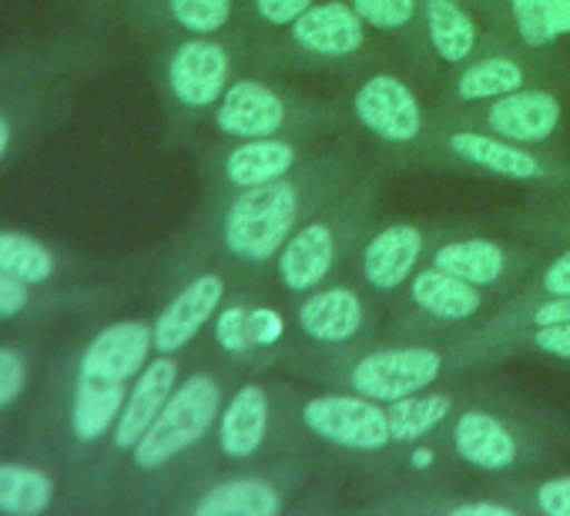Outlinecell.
I'll return each mask as SVG.
<instances>
[{
  "mask_svg": "<svg viewBox=\"0 0 570 516\" xmlns=\"http://www.w3.org/2000/svg\"><path fill=\"white\" fill-rule=\"evenodd\" d=\"M299 221V188L293 181H268L242 188L225 211V245L242 262H268L282 251Z\"/></svg>",
  "mask_w": 570,
  "mask_h": 516,
  "instance_id": "6da1fadb",
  "label": "cell"
},
{
  "mask_svg": "<svg viewBox=\"0 0 570 516\" xmlns=\"http://www.w3.org/2000/svg\"><path fill=\"white\" fill-rule=\"evenodd\" d=\"M222 409V386L215 376L198 373L175 386L171 399L151 423V429L135 443V466L138 469H158L191 449L218 419Z\"/></svg>",
  "mask_w": 570,
  "mask_h": 516,
  "instance_id": "7a4b0ae2",
  "label": "cell"
},
{
  "mask_svg": "<svg viewBox=\"0 0 570 516\" xmlns=\"http://www.w3.org/2000/svg\"><path fill=\"white\" fill-rule=\"evenodd\" d=\"M303 423L313 436L360 453H376L393 443L390 413L370 396H316L303 406Z\"/></svg>",
  "mask_w": 570,
  "mask_h": 516,
  "instance_id": "3957f363",
  "label": "cell"
},
{
  "mask_svg": "<svg viewBox=\"0 0 570 516\" xmlns=\"http://www.w3.org/2000/svg\"><path fill=\"white\" fill-rule=\"evenodd\" d=\"M443 356L426 346H403V349H380L363 356L353 373V393L370 396L376 403H396L403 396L423 393L440 379Z\"/></svg>",
  "mask_w": 570,
  "mask_h": 516,
  "instance_id": "277c9868",
  "label": "cell"
},
{
  "mask_svg": "<svg viewBox=\"0 0 570 516\" xmlns=\"http://www.w3.org/2000/svg\"><path fill=\"white\" fill-rule=\"evenodd\" d=\"M353 115L370 135L390 145H410L423 131L420 98L396 75H373L370 81H363L353 98Z\"/></svg>",
  "mask_w": 570,
  "mask_h": 516,
  "instance_id": "5b68a950",
  "label": "cell"
},
{
  "mask_svg": "<svg viewBox=\"0 0 570 516\" xmlns=\"http://www.w3.org/2000/svg\"><path fill=\"white\" fill-rule=\"evenodd\" d=\"M151 349H155V329L148 322H138V319L115 322L88 343L78 379H91L105 386H128L148 366Z\"/></svg>",
  "mask_w": 570,
  "mask_h": 516,
  "instance_id": "8992f818",
  "label": "cell"
},
{
  "mask_svg": "<svg viewBox=\"0 0 570 516\" xmlns=\"http://www.w3.org/2000/svg\"><path fill=\"white\" fill-rule=\"evenodd\" d=\"M228 54L222 44L208 38H191L178 44L168 61V88L185 108H208L218 105L228 88Z\"/></svg>",
  "mask_w": 570,
  "mask_h": 516,
  "instance_id": "52a82bcc",
  "label": "cell"
},
{
  "mask_svg": "<svg viewBox=\"0 0 570 516\" xmlns=\"http://www.w3.org/2000/svg\"><path fill=\"white\" fill-rule=\"evenodd\" d=\"M225 299V282L215 272H205L198 279H191L155 319V353L175 356L178 349H185L208 319H215L218 306Z\"/></svg>",
  "mask_w": 570,
  "mask_h": 516,
  "instance_id": "ba28073f",
  "label": "cell"
},
{
  "mask_svg": "<svg viewBox=\"0 0 570 516\" xmlns=\"http://www.w3.org/2000/svg\"><path fill=\"white\" fill-rule=\"evenodd\" d=\"M560 98L540 88L510 91L487 108V128L517 145H540L560 128Z\"/></svg>",
  "mask_w": 570,
  "mask_h": 516,
  "instance_id": "9c48e42d",
  "label": "cell"
},
{
  "mask_svg": "<svg viewBox=\"0 0 570 516\" xmlns=\"http://www.w3.org/2000/svg\"><path fill=\"white\" fill-rule=\"evenodd\" d=\"M289 31L293 41L316 58H350L366 41V21L356 14L353 4H343V0L313 4Z\"/></svg>",
  "mask_w": 570,
  "mask_h": 516,
  "instance_id": "30bf717a",
  "label": "cell"
},
{
  "mask_svg": "<svg viewBox=\"0 0 570 516\" xmlns=\"http://www.w3.org/2000/svg\"><path fill=\"white\" fill-rule=\"evenodd\" d=\"M285 121V105L282 98L262 85V81H235L225 88L218 108H215V125L228 138H272Z\"/></svg>",
  "mask_w": 570,
  "mask_h": 516,
  "instance_id": "8fae6325",
  "label": "cell"
},
{
  "mask_svg": "<svg viewBox=\"0 0 570 516\" xmlns=\"http://www.w3.org/2000/svg\"><path fill=\"white\" fill-rule=\"evenodd\" d=\"M175 386H178V363L171 356L158 353V359H151L138 373V383L131 386L125 409L115 423V446L118 449H135V443L151 429V423L158 419V413L171 399Z\"/></svg>",
  "mask_w": 570,
  "mask_h": 516,
  "instance_id": "7c38bea8",
  "label": "cell"
},
{
  "mask_svg": "<svg viewBox=\"0 0 570 516\" xmlns=\"http://www.w3.org/2000/svg\"><path fill=\"white\" fill-rule=\"evenodd\" d=\"M336 238L326 221H309L289 235L278 251V279L293 292H313L333 269Z\"/></svg>",
  "mask_w": 570,
  "mask_h": 516,
  "instance_id": "4fadbf2b",
  "label": "cell"
},
{
  "mask_svg": "<svg viewBox=\"0 0 570 516\" xmlns=\"http://www.w3.org/2000/svg\"><path fill=\"white\" fill-rule=\"evenodd\" d=\"M420 255H423V231L416 225L406 221L386 225L363 248V276L380 292L400 289L406 276H413Z\"/></svg>",
  "mask_w": 570,
  "mask_h": 516,
  "instance_id": "5bb4252c",
  "label": "cell"
},
{
  "mask_svg": "<svg viewBox=\"0 0 570 516\" xmlns=\"http://www.w3.org/2000/svg\"><path fill=\"white\" fill-rule=\"evenodd\" d=\"M446 148L473 165V168H483L490 175H500V178H513V181H533L543 175V165L533 151H527V145H517V141H507L500 135H480V131H456L446 138Z\"/></svg>",
  "mask_w": 570,
  "mask_h": 516,
  "instance_id": "9a60e30c",
  "label": "cell"
},
{
  "mask_svg": "<svg viewBox=\"0 0 570 516\" xmlns=\"http://www.w3.org/2000/svg\"><path fill=\"white\" fill-rule=\"evenodd\" d=\"M453 449L463 463L476 469H507L517 463V439L513 433L487 409H466L453 426Z\"/></svg>",
  "mask_w": 570,
  "mask_h": 516,
  "instance_id": "2e32d148",
  "label": "cell"
},
{
  "mask_svg": "<svg viewBox=\"0 0 570 516\" xmlns=\"http://www.w3.org/2000/svg\"><path fill=\"white\" fill-rule=\"evenodd\" d=\"M265 433H268V393L248 383L222 409L218 446L228 459H248L265 443Z\"/></svg>",
  "mask_w": 570,
  "mask_h": 516,
  "instance_id": "e0dca14e",
  "label": "cell"
},
{
  "mask_svg": "<svg viewBox=\"0 0 570 516\" xmlns=\"http://www.w3.org/2000/svg\"><path fill=\"white\" fill-rule=\"evenodd\" d=\"M363 326V302L353 289L333 286L299 306V329L316 343H346Z\"/></svg>",
  "mask_w": 570,
  "mask_h": 516,
  "instance_id": "ac0fdd59",
  "label": "cell"
},
{
  "mask_svg": "<svg viewBox=\"0 0 570 516\" xmlns=\"http://www.w3.org/2000/svg\"><path fill=\"white\" fill-rule=\"evenodd\" d=\"M410 299L423 312H430L433 319H446V322H463V319L476 316L480 306H483L480 286H473V282H466V279H460L453 272H443L436 266L413 276Z\"/></svg>",
  "mask_w": 570,
  "mask_h": 516,
  "instance_id": "d6986e66",
  "label": "cell"
},
{
  "mask_svg": "<svg viewBox=\"0 0 570 516\" xmlns=\"http://www.w3.org/2000/svg\"><path fill=\"white\" fill-rule=\"evenodd\" d=\"M296 145L282 138H248L245 145L232 148L225 158V178L235 188H252V185H268L285 178L296 168Z\"/></svg>",
  "mask_w": 570,
  "mask_h": 516,
  "instance_id": "ffe728a7",
  "label": "cell"
},
{
  "mask_svg": "<svg viewBox=\"0 0 570 516\" xmlns=\"http://www.w3.org/2000/svg\"><path fill=\"white\" fill-rule=\"evenodd\" d=\"M278 509V489L255 476L218 483L195 503V516H275Z\"/></svg>",
  "mask_w": 570,
  "mask_h": 516,
  "instance_id": "44dd1931",
  "label": "cell"
},
{
  "mask_svg": "<svg viewBox=\"0 0 570 516\" xmlns=\"http://www.w3.org/2000/svg\"><path fill=\"white\" fill-rule=\"evenodd\" d=\"M426 34L443 64H463L476 51V24L456 0H426Z\"/></svg>",
  "mask_w": 570,
  "mask_h": 516,
  "instance_id": "7402d4cb",
  "label": "cell"
},
{
  "mask_svg": "<svg viewBox=\"0 0 570 516\" xmlns=\"http://www.w3.org/2000/svg\"><path fill=\"white\" fill-rule=\"evenodd\" d=\"M433 266L473 286H493L507 272V251L487 238H463V241L440 245L433 251Z\"/></svg>",
  "mask_w": 570,
  "mask_h": 516,
  "instance_id": "603a6c76",
  "label": "cell"
},
{
  "mask_svg": "<svg viewBox=\"0 0 570 516\" xmlns=\"http://www.w3.org/2000/svg\"><path fill=\"white\" fill-rule=\"evenodd\" d=\"M125 389L128 386H105L91 379H78L75 389V406H71V429L81 443L101 439L121 416L125 409Z\"/></svg>",
  "mask_w": 570,
  "mask_h": 516,
  "instance_id": "cb8c5ba5",
  "label": "cell"
},
{
  "mask_svg": "<svg viewBox=\"0 0 570 516\" xmlns=\"http://www.w3.org/2000/svg\"><path fill=\"white\" fill-rule=\"evenodd\" d=\"M55 499V479L24 463H0V513L38 516Z\"/></svg>",
  "mask_w": 570,
  "mask_h": 516,
  "instance_id": "d4e9b609",
  "label": "cell"
},
{
  "mask_svg": "<svg viewBox=\"0 0 570 516\" xmlns=\"http://www.w3.org/2000/svg\"><path fill=\"white\" fill-rule=\"evenodd\" d=\"M453 409V399L446 393H413L396 403H390V433L393 443H416L426 433H433Z\"/></svg>",
  "mask_w": 570,
  "mask_h": 516,
  "instance_id": "484cf974",
  "label": "cell"
},
{
  "mask_svg": "<svg viewBox=\"0 0 570 516\" xmlns=\"http://www.w3.org/2000/svg\"><path fill=\"white\" fill-rule=\"evenodd\" d=\"M523 88V71L510 58H483L460 71L453 91L460 101H497Z\"/></svg>",
  "mask_w": 570,
  "mask_h": 516,
  "instance_id": "4316f807",
  "label": "cell"
},
{
  "mask_svg": "<svg viewBox=\"0 0 570 516\" xmlns=\"http://www.w3.org/2000/svg\"><path fill=\"white\" fill-rule=\"evenodd\" d=\"M0 272L35 286L55 276V255L45 241L24 231H0Z\"/></svg>",
  "mask_w": 570,
  "mask_h": 516,
  "instance_id": "83f0119b",
  "label": "cell"
},
{
  "mask_svg": "<svg viewBox=\"0 0 570 516\" xmlns=\"http://www.w3.org/2000/svg\"><path fill=\"white\" fill-rule=\"evenodd\" d=\"M513 24L530 48H547L560 38L550 0H510Z\"/></svg>",
  "mask_w": 570,
  "mask_h": 516,
  "instance_id": "f1b7e54d",
  "label": "cell"
},
{
  "mask_svg": "<svg viewBox=\"0 0 570 516\" xmlns=\"http://www.w3.org/2000/svg\"><path fill=\"white\" fill-rule=\"evenodd\" d=\"M171 18L191 34H215L232 18V0H168Z\"/></svg>",
  "mask_w": 570,
  "mask_h": 516,
  "instance_id": "f546056e",
  "label": "cell"
},
{
  "mask_svg": "<svg viewBox=\"0 0 570 516\" xmlns=\"http://www.w3.org/2000/svg\"><path fill=\"white\" fill-rule=\"evenodd\" d=\"M366 28L376 31H400L416 18V0H350Z\"/></svg>",
  "mask_w": 570,
  "mask_h": 516,
  "instance_id": "4dcf8cb0",
  "label": "cell"
},
{
  "mask_svg": "<svg viewBox=\"0 0 570 516\" xmlns=\"http://www.w3.org/2000/svg\"><path fill=\"white\" fill-rule=\"evenodd\" d=\"M215 343L228 356H248L255 346L248 339V309L245 306H228L215 319Z\"/></svg>",
  "mask_w": 570,
  "mask_h": 516,
  "instance_id": "1f68e13d",
  "label": "cell"
},
{
  "mask_svg": "<svg viewBox=\"0 0 570 516\" xmlns=\"http://www.w3.org/2000/svg\"><path fill=\"white\" fill-rule=\"evenodd\" d=\"M28 383V359L24 353L11 349V346H0V409H8Z\"/></svg>",
  "mask_w": 570,
  "mask_h": 516,
  "instance_id": "d6a6232c",
  "label": "cell"
},
{
  "mask_svg": "<svg viewBox=\"0 0 570 516\" xmlns=\"http://www.w3.org/2000/svg\"><path fill=\"white\" fill-rule=\"evenodd\" d=\"M316 0H255V11L272 28H293Z\"/></svg>",
  "mask_w": 570,
  "mask_h": 516,
  "instance_id": "836d02e7",
  "label": "cell"
},
{
  "mask_svg": "<svg viewBox=\"0 0 570 516\" xmlns=\"http://www.w3.org/2000/svg\"><path fill=\"white\" fill-rule=\"evenodd\" d=\"M537 509L547 516H570V476H550L533 493Z\"/></svg>",
  "mask_w": 570,
  "mask_h": 516,
  "instance_id": "e575fe53",
  "label": "cell"
},
{
  "mask_svg": "<svg viewBox=\"0 0 570 516\" xmlns=\"http://www.w3.org/2000/svg\"><path fill=\"white\" fill-rule=\"evenodd\" d=\"M278 336H282V316H278V312H272V309H265V306L248 309V339H252L255 349H258V346L278 343Z\"/></svg>",
  "mask_w": 570,
  "mask_h": 516,
  "instance_id": "d590c367",
  "label": "cell"
},
{
  "mask_svg": "<svg viewBox=\"0 0 570 516\" xmlns=\"http://www.w3.org/2000/svg\"><path fill=\"white\" fill-rule=\"evenodd\" d=\"M533 346H537L543 356H553V359H570V322L537 326V333H533Z\"/></svg>",
  "mask_w": 570,
  "mask_h": 516,
  "instance_id": "8d00e7d4",
  "label": "cell"
},
{
  "mask_svg": "<svg viewBox=\"0 0 570 516\" xmlns=\"http://www.w3.org/2000/svg\"><path fill=\"white\" fill-rule=\"evenodd\" d=\"M31 302V292H28V282L0 272V319H11L18 312H24Z\"/></svg>",
  "mask_w": 570,
  "mask_h": 516,
  "instance_id": "74e56055",
  "label": "cell"
},
{
  "mask_svg": "<svg viewBox=\"0 0 570 516\" xmlns=\"http://www.w3.org/2000/svg\"><path fill=\"white\" fill-rule=\"evenodd\" d=\"M540 289H543L547 296H570V248H567L563 255H557L553 262L543 269Z\"/></svg>",
  "mask_w": 570,
  "mask_h": 516,
  "instance_id": "f35d334b",
  "label": "cell"
},
{
  "mask_svg": "<svg viewBox=\"0 0 570 516\" xmlns=\"http://www.w3.org/2000/svg\"><path fill=\"white\" fill-rule=\"evenodd\" d=\"M553 322H570V296H547V302L537 306L533 326H553Z\"/></svg>",
  "mask_w": 570,
  "mask_h": 516,
  "instance_id": "ab89813d",
  "label": "cell"
},
{
  "mask_svg": "<svg viewBox=\"0 0 570 516\" xmlns=\"http://www.w3.org/2000/svg\"><path fill=\"white\" fill-rule=\"evenodd\" d=\"M453 516H517V509L503 506V503H490V499H476V503H460L450 509Z\"/></svg>",
  "mask_w": 570,
  "mask_h": 516,
  "instance_id": "60d3db41",
  "label": "cell"
},
{
  "mask_svg": "<svg viewBox=\"0 0 570 516\" xmlns=\"http://www.w3.org/2000/svg\"><path fill=\"white\" fill-rule=\"evenodd\" d=\"M553 4V21L560 34H570V0H550Z\"/></svg>",
  "mask_w": 570,
  "mask_h": 516,
  "instance_id": "b9f144b4",
  "label": "cell"
},
{
  "mask_svg": "<svg viewBox=\"0 0 570 516\" xmlns=\"http://www.w3.org/2000/svg\"><path fill=\"white\" fill-rule=\"evenodd\" d=\"M410 459H413V466H416V469H426V466L433 463V449H426V446H416Z\"/></svg>",
  "mask_w": 570,
  "mask_h": 516,
  "instance_id": "7bdbcfd3",
  "label": "cell"
},
{
  "mask_svg": "<svg viewBox=\"0 0 570 516\" xmlns=\"http://www.w3.org/2000/svg\"><path fill=\"white\" fill-rule=\"evenodd\" d=\"M8 145H11V121H8L4 115H0V158H4Z\"/></svg>",
  "mask_w": 570,
  "mask_h": 516,
  "instance_id": "ee69618b",
  "label": "cell"
}]
</instances>
